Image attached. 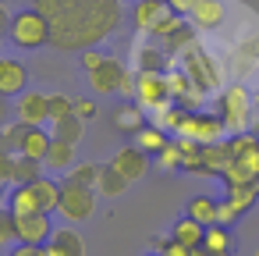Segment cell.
<instances>
[{
  "label": "cell",
  "instance_id": "cell-26",
  "mask_svg": "<svg viewBox=\"0 0 259 256\" xmlns=\"http://www.w3.org/2000/svg\"><path fill=\"white\" fill-rule=\"evenodd\" d=\"M82 132H85V121L78 118V114H68V118H61V121H54V139H61V142H82Z\"/></svg>",
  "mask_w": 259,
  "mask_h": 256
},
{
  "label": "cell",
  "instance_id": "cell-25",
  "mask_svg": "<svg viewBox=\"0 0 259 256\" xmlns=\"http://www.w3.org/2000/svg\"><path fill=\"white\" fill-rule=\"evenodd\" d=\"M43 171H47L43 160H32L25 153H15V185H32V181L43 178Z\"/></svg>",
  "mask_w": 259,
  "mask_h": 256
},
{
  "label": "cell",
  "instance_id": "cell-38",
  "mask_svg": "<svg viewBox=\"0 0 259 256\" xmlns=\"http://www.w3.org/2000/svg\"><path fill=\"white\" fill-rule=\"evenodd\" d=\"M8 256H47V245H29V242H15V249Z\"/></svg>",
  "mask_w": 259,
  "mask_h": 256
},
{
  "label": "cell",
  "instance_id": "cell-13",
  "mask_svg": "<svg viewBox=\"0 0 259 256\" xmlns=\"http://www.w3.org/2000/svg\"><path fill=\"white\" fill-rule=\"evenodd\" d=\"M192 29H220L224 18H227V8H224V0H195V8H192Z\"/></svg>",
  "mask_w": 259,
  "mask_h": 256
},
{
  "label": "cell",
  "instance_id": "cell-21",
  "mask_svg": "<svg viewBox=\"0 0 259 256\" xmlns=\"http://www.w3.org/2000/svg\"><path fill=\"white\" fill-rule=\"evenodd\" d=\"M50 146H54V132H47V128L39 125V128H29V135H25V142H22L18 153H25V157H32V160H47Z\"/></svg>",
  "mask_w": 259,
  "mask_h": 256
},
{
  "label": "cell",
  "instance_id": "cell-5",
  "mask_svg": "<svg viewBox=\"0 0 259 256\" xmlns=\"http://www.w3.org/2000/svg\"><path fill=\"white\" fill-rule=\"evenodd\" d=\"M217 107H220V121H224L231 132H245L248 114L255 111V103H252V96L245 93V86H227V89L220 93Z\"/></svg>",
  "mask_w": 259,
  "mask_h": 256
},
{
  "label": "cell",
  "instance_id": "cell-29",
  "mask_svg": "<svg viewBox=\"0 0 259 256\" xmlns=\"http://www.w3.org/2000/svg\"><path fill=\"white\" fill-rule=\"evenodd\" d=\"M227 150H231V157L238 160V157L255 153V150H259V139H255V135H248V132H234V135H231V142H227Z\"/></svg>",
  "mask_w": 259,
  "mask_h": 256
},
{
  "label": "cell",
  "instance_id": "cell-15",
  "mask_svg": "<svg viewBox=\"0 0 259 256\" xmlns=\"http://www.w3.org/2000/svg\"><path fill=\"white\" fill-rule=\"evenodd\" d=\"M4 210H8L11 217L43 213V210H39V203H36V196H32V185H15V189L8 192V203H4Z\"/></svg>",
  "mask_w": 259,
  "mask_h": 256
},
{
  "label": "cell",
  "instance_id": "cell-8",
  "mask_svg": "<svg viewBox=\"0 0 259 256\" xmlns=\"http://www.w3.org/2000/svg\"><path fill=\"white\" fill-rule=\"evenodd\" d=\"M224 132H227V125L220 121V114H188V118L181 121V128H178L181 139H195V142H202V146L220 142Z\"/></svg>",
  "mask_w": 259,
  "mask_h": 256
},
{
  "label": "cell",
  "instance_id": "cell-41",
  "mask_svg": "<svg viewBox=\"0 0 259 256\" xmlns=\"http://www.w3.org/2000/svg\"><path fill=\"white\" fill-rule=\"evenodd\" d=\"M11 22H15V15H8V8L0 4V36H8V32H11Z\"/></svg>",
  "mask_w": 259,
  "mask_h": 256
},
{
  "label": "cell",
  "instance_id": "cell-19",
  "mask_svg": "<svg viewBox=\"0 0 259 256\" xmlns=\"http://www.w3.org/2000/svg\"><path fill=\"white\" fill-rule=\"evenodd\" d=\"M32 196H36V203H39L43 213H54L61 206V181L50 178V174H43L39 181H32Z\"/></svg>",
  "mask_w": 259,
  "mask_h": 256
},
{
  "label": "cell",
  "instance_id": "cell-30",
  "mask_svg": "<svg viewBox=\"0 0 259 256\" xmlns=\"http://www.w3.org/2000/svg\"><path fill=\"white\" fill-rule=\"evenodd\" d=\"M156 160H160V167H163V171H181V142H178V139H170V142L156 153Z\"/></svg>",
  "mask_w": 259,
  "mask_h": 256
},
{
  "label": "cell",
  "instance_id": "cell-16",
  "mask_svg": "<svg viewBox=\"0 0 259 256\" xmlns=\"http://www.w3.org/2000/svg\"><path fill=\"white\" fill-rule=\"evenodd\" d=\"M170 238H178L181 245H188V249H199L202 242H206V224H199L195 217H178L174 221V228H170Z\"/></svg>",
  "mask_w": 259,
  "mask_h": 256
},
{
  "label": "cell",
  "instance_id": "cell-27",
  "mask_svg": "<svg viewBox=\"0 0 259 256\" xmlns=\"http://www.w3.org/2000/svg\"><path fill=\"white\" fill-rule=\"evenodd\" d=\"M100 171H103V164H75V167L64 174V181H71V185H85V189H96Z\"/></svg>",
  "mask_w": 259,
  "mask_h": 256
},
{
  "label": "cell",
  "instance_id": "cell-11",
  "mask_svg": "<svg viewBox=\"0 0 259 256\" xmlns=\"http://www.w3.org/2000/svg\"><path fill=\"white\" fill-rule=\"evenodd\" d=\"M15 118L25 121V125H32V128H39L43 121H50V96H43V93H22L18 103H15Z\"/></svg>",
  "mask_w": 259,
  "mask_h": 256
},
{
  "label": "cell",
  "instance_id": "cell-9",
  "mask_svg": "<svg viewBox=\"0 0 259 256\" xmlns=\"http://www.w3.org/2000/svg\"><path fill=\"white\" fill-rule=\"evenodd\" d=\"M54 235L50 228V213H29V217H15V242H29V245H47Z\"/></svg>",
  "mask_w": 259,
  "mask_h": 256
},
{
  "label": "cell",
  "instance_id": "cell-6",
  "mask_svg": "<svg viewBox=\"0 0 259 256\" xmlns=\"http://www.w3.org/2000/svg\"><path fill=\"white\" fill-rule=\"evenodd\" d=\"M96 199H100V192H96V189L61 181V206H57V210H61V213L71 221V224H78V221H89V217H93Z\"/></svg>",
  "mask_w": 259,
  "mask_h": 256
},
{
  "label": "cell",
  "instance_id": "cell-46",
  "mask_svg": "<svg viewBox=\"0 0 259 256\" xmlns=\"http://www.w3.org/2000/svg\"><path fill=\"white\" fill-rule=\"evenodd\" d=\"M146 256H163V252H156V249H153V252H146Z\"/></svg>",
  "mask_w": 259,
  "mask_h": 256
},
{
  "label": "cell",
  "instance_id": "cell-47",
  "mask_svg": "<svg viewBox=\"0 0 259 256\" xmlns=\"http://www.w3.org/2000/svg\"><path fill=\"white\" fill-rule=\"evenodd\" d=\"M0 199H8V196H4V185H0Z\"/></svg>",
  "mask_w": 259,
  "mask_h": 256
},
{
  "label": "cell",
  "instance_id": "cell-43",
  "mask_svg": "<svg viewBox=\"0 0 259 256\" xmlns=\"http://www.w3.org/2000/svg\"><path fill=\"white\" fill-rule=\"evenodd\" d=\"M0 153H15V146H11V142L4 139V132H0Z\"/></svg>",
  "mask_w": 259,
  "mask_h": 256
},
{
  "label": "cell",
  "instance_id": "cell-7",
  "mask_svg": "<svg viewBox=\"0 0 259 256\" xmlns=\"http://www.w3.org/2000/svg\"><path fill=\"white\" fill-rule=\"evenodd\" d=\"M135 100L142 107H170V82L167 71H135Z\"/></svg>",
  "mask_w": 259,
  "mask_h": 256
},
{
  "label": "cell",
  "instance_id": "cell-22",
  "mask_svg": "<svg viewBox=\"0 0 259 256\" xmlns=\"http://www.w3.org/2000/svg\"><path fill=\"white\" fill-rule=\"evenodd\" d=\"M47 245H54L61 256H85V242H82V235L75 228H57Z\"/></svg>",
  "mask_w": 259,
  "mask_h": 256
},
{
  "label": "cell",
  "instance_id": "cell-42",
  "mask_svg": "<svg viewBox=\"0 0 259 256\" xmlns=\"http://www.w3.org/2000/svg\"><path fill=\"white\" fill-rule=\"evenodd\" d=\"M195 256H231V252H217V249H206V245H199V249H195Z\"/></svg>",
  "mask_w": 259,
  "mask_h": 256
},
{
  "label": "cell",
  "instance_id": "cell-48",
  "mask_svg": "<svg viewBox=\"0 0 259 256\" xmlns=\"http://www.w3.org/2000/svg\"><path fill=\"white\" fill-rule=\"evenodd\" d=\"M255 256H259V249H255Z\"/></svg>",
  "mask_w": 259,
  "mask_h": 256
},
{
  "label": "cell",
  "instance_id": "cell-23",
  "mask_svg": "<svg viewBox=\"0 0 259 256\" xmlns=\"http://www.w3.org/2000/svg\"><path fill=\"white\" fill-rule=\"evenodd\" d=\"M132 139H135V146H139L142 153H149V157H156V153L170 142V139H167V132H163L160 125H142Z\"/></svg>",
  "mask_w": 259,
  "mask_h": 256
},
{
  "label": "cell",
  "instance_id": "cell-18",
  "mask_svg": "<svg viewBox=\"0 0 259 256\" xmlns=\"http://www.w3.org/2000/svg\"><path fill=\"white\" fill-rule=\"evenodd\" d=\"M128 178L114 167V164H103V171H100V181H96V192L103 196V199H117V196H124L128 192Z\"/></svg>",
  "mask_w": 259,
  "mask_h": 256
},
{
  "label": "cell",
  "instance_id": "cell-32",
  "mask_svg": "<svg viewBox=\"0 0 259 256\" xmlns=\"http://www.w3.org/2000/svg\"><path fill=\"white\" fill-rule=\"evenodd\" d=\"M160 111H163V114H160V121H156V125H160L163 132L170 128V132L178 135V128H181V121L188 118V111H181V107H160Z\"/></svg>",
  "mask_w": 259,
  "mask_h": 256
},
{
  "label": "cell",
  "instance_id": "cell-2",
  "mask_svg": "<svg viewBox=\"0 0 259 256\" xmlns=\"http://www.w3.org/2000/svg\"><path fill=\"white\" fill-rule=\"evenodd\" d=\"M8 40H11L18 50H43V47H50L54 32H50L47 15L36 11V8H29V11H18V15H15Z\"/></svg>",
  "mask_w": 259,
  "mask_h": 256
},
{
  "label": "cell",
  "instance_id": "cell-17",
  "mask_svg": "<svg viewBox=\"0 0 259 256\" xmlns=\"http://www.w3.org/2000/svg\"><path fill=\"white\" fill-rule=\"evenodd\" d=\"M185 213L195 217L199 224L213 228V224H220V199H213V196H192L188 206H185Z\"/></svg>",
  "mask_w": 259,
  "mask_h": 256
},
{
  "label": "cell",
  "instance_id": "cell-40",
  "mask_svg": "<svg viewBox=\"0 0 259 256\" xmlns=\"http://www.w3.org/2000/svg\"><path fill=\"white\" fill-rule=\"evenodd\" d=\"M11 125V107H8V96H0V132Z\"/></svg>",
  "mask_w": 259,
  "mask_h": 256
},
{
  "label": "cell",
  "instance_id": "cell-36",
  "mask_svg": "<svg viewBox=\"0 0 259 256\" xmlns=\"http://www.w3.org/2000/svg\"><path fill=\"white\" fill-rule=\"evenodd\" d=\"M78 61H82V68H85V71L93 75V71H96V68H100V64L107 61V54H100V50L93 47V50H82V57H78Z\"/></svg>",
  "mask_w": 259,
  "mask_h": 256
},
{
  "label": "cell",
  "instance_id": "cell-44",
  "mask_svg": "<svg viewBox=\"0 0 259 256\" xmlns=\"http://www.w3.org/2000/svg\"><path fill=\"white\" fill-rule=\"evenodd\" d=\"M47 256H61V252H57V249H54V245H47Z\"/></svg>",
  "mask_w": 259,
  "mask_h": 256
},
{
  "label": "cell",
  "instance_id": "cell-20",
  "mask_svg": "<svg viewBox=\"0 0 259 256\" xmlns=\"http://www.w3.org/2000/svg\"><path fill=\"white\" fill-rule=\"evenodd\" d=\"M142 103L139 100H128V103H121L117 107V114H114V128L121 132V135H135L142 125H146V118H142V111H139Z\"/></svg>",
  "mask_w": 259,
  "mask_h": 256
},
{
  "label": "cell",
  "instance_id": "cell-35",
  "mask_svg": "<svg viewBox=\"0 0 259 256\" xmlns=\"http://www.w3.org/2000/svg\"><path fill=\"white\" fill-rule=\"evenodd\" d=\"M160 57H163V54L153 50V47L142 50V68H139V71H163V61H160Z\"/></svg>",
  "mask_w": 259,
  "mask_h": 256
},
{
  "label": "cell",
  "instance_id": "cell-1",
  "mask_svg": "<svg viewBox=\"0 0 259 256\" xmlns=\"http://www.w3.org/2000/svg\"><path fill=\"white\" fill-rule=\"evenodd\" d=\"M36 11L47 15L54 47L64 54H82L103 43L124 22L121 0H32Z\"/></svg>",
  "mask_w": 259,
  "mask_h": 256
},
{
  "label": "cell",
  "instance_id": "cell-12",
  "mask_svg": "<svg viewBox=\"0 0 259 256\" xmlns=\"http://www.w3.org/2000/svg\"><path fill=\"white\" fill-rule=\"evenodd\" d=\"M128 181H139L146 171H149V153H142L139 146H121L117 153H114V160H110Z\"/></svg>",
  "mask_w": 259,
  "mask_h": 256
},
{
  "label": "cell",
  "instance_id": "cell-31",
  "mask_svg": "<svg viewBox=\"0 0 259 256\" xmlns=\"http://www.w3.org/2000/svg\"><path fill=\"white\" fill-rule=\"evenodd\" d=\"M68 114H75V100L64 96V93H54V96H50V121H61V118H68Z\"/></svg>",
  "mask_w": 259,
  "mask_h": 256
},
{
  "label": "cell",
  "instance_id": "cell-39",
  "mask_svg": "<svg viewBox=\"0 0 259 256\" xmlns=\"http://www.w3.org/2000/svg\"><path fill=\"white\" fill-rule=\"evenodd\" d=\"M167 4H170V11H174V15H185V18H188V15H192V8H195V0H167Z\"/></svg>",
  "mask_w": 259,
  "mask_h": 256
},
{
  "label": "cell",
  "instance_id": "cell-28",
  "mask_svg": "<svg viewBox=\"0 0 259 256\" xmlns=\"http://www.w3.org/2000/svg\"><path fill=\"white\" fill-rule=\"evenodd\" d=\"M206 249H217V252H234V235L227 231V224L220 228V224H213V228H206V242H202Z\"/></svg>",
  "mask_w": 259,
  "mask_h": 256
},
{
  "label": "cell",
  "instance_id": "cell-45",
  "mask_svg": "<svg viewBox=\"0 0 259 256\" xmlns=\"http://www.w3.org/2000/svg\"><path fill=\"white\" fill-rule=\"evenodd\" d=\"M252 103H255V111H259V93H255V96H252Z\"/></svg>",
  "mask_w": 259,
  "mask_h": 256
},
{
  "label": "cell",
  "instance_id": "cell-14",
  "mask_svg": "<svg viewBox=\"0 0 259 256\" xmlns=\"http://www.w3.org/2000/svg\"><path fill=\"white\" fill-rule=\"evenodd\" d=\"M231 150H227V142H209V146H202V167H199V174H220L224 178V171L231 167Z\"/></svg>",
  "mask_w": 259,
  "mask_h": 256
},
{
  "label": "cell",
  "instance_id": "cell-4",
  "mask_svg": "<svg viewBox=\"0 0 259 256\" xmlns=\"http://www.w3.org/2000/svg\"><path fill=\"white\" fill-rule=\"evenodd\" d=\"M89 86H93L100 96L124 93V96H132V100H135V75H128V71H124V64H121V61H114V57H107V61L89 75Z\"/></svg>",
  "mask_w": 259,
  "mask_h": 256
},
{
  "label": "cell",
  "instance_id": "cell-3",
  "mask_svg": "<svg viewBox=\"0 0 259 256\" xmlns=\"http://www.w3.org/2000/svg\"><path fill=\"white\" fill-rule=\"evenodd\" d=\"M178 18H181V15L170 11L167 0H139V4H135V25H139L142 32H149V36H160V40L174 36V32L181 29Z\"/></svg>",
  "mask_w": 259,
  "mask_h": 256
},
{
  "label": "cell",
  "instance_id": "cell-34",
  "mask_svg": "<svg viewBox=\"0 0 259 256\" xmlns=\"http://www.w3.org/2000/svg\"><path fill=\"white\" fill-rule=\"evenodd\" d=\"M0 185H15V153H0Z\"/></svg>",
  "mask_w": 259,
  "mask_h": 256
},
{
  "label": "cell",
  "instance_id": "cell-24",
  "mask_svg": "<svg viewBox=\"0 0 259 256\" xmlns=\"http://www.w3.org/2000/svg\"><path fill=\"white\" fill-rule=\"evenodd\" d=\"M47 171H71L75 167V146L71 142H61V139H54V146H50V153H47Z\"/></svg>",
  "mask_w": 259,
  "mask_h": 256
},
{
  "label": "cell",
  "instance_id": "cell-10",
  "mask_svg": "<svg viewBox=\"0 0 259 256\" xmlns=\"http://www.w3.org/2000/svg\"><path fill=\"white\" fill-rule=\"evenodd\" d=\"M29 86V71L18 57H0V96L18 100Z\"/></svg>",
  "mask_w": 259,
  "mask_h": 256
},
{
  "label": "cell",
  "instance_id": "cell-33",
  "mask_svg": "<svg viewBox=\"0 0 259 256\" xmlns=\"http://www.w3.org/2000/svg\"><path fill=\"white\" fill-rule=\"evenodd\" d=\"M29 128H32V125H25V121H18V118H15V121H11V125L4 128V139H8V142L15 146V153L22 150V142H25V135H29Z\"/></svg>",
  "mask_w": 259,
  "mask_h": 256
},
{
  "label": "cell",
  "instance_id": "cell-37",
  "mask_svg": "<svg viewBox=\"0 0 259 256\" xmlns=\"http://www.w3.org/2000/svg\"><path fill=\"white\" fill-rule=\"evenodd\" d=\"M75 114H78L82 121H93V118L100 114V107H96V100H89V96L82 100V96H78V100H75Z\"/></svg>",
  "mask_w": 259,
  "mask_h": 256
}]
</instances>
